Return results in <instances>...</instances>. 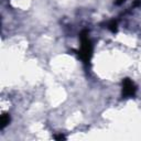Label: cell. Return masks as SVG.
<instances>
[{
  "label": "cell",
  "instance_id": "277c9868",
  "mask_svg": "<svg viewBox=\"0 0 141 141\" xmlns=\"http://www.w3.org/2000/svg\"><path fill=\"white\" fill-rule=\"evenodd\" d=\"M122 1H125V0H118V1H117V3H118V5H120V3H121Z\"/></svg>",
  "mask_w": 141,
  "mask_h": 141
},
{
  "label": "cell",
  "instance_id": "6da1fadb",
  "mask_svg": "<svg viewBox=\"0 0 141 141\" xmlns=\"http://www.w3.org/2000/svg\"><path fill=\"white\" fill-rule=\"evenodd\" d=\"M135 85H133V83L131 80L129 79H125L124 82V95L125 96H131L135 94Z\"/></svg>",
  "mask_w": 141,
  "mask_h": 141
},
{
  "label": "cell",
  "instance_id": "3957f363",
  "mask_svg": "<svg viewBox=\"0 0 141 141\" xmlns=\"http://www.w3.org/2000/svg\"><path fill=\"white\" fill-rule=\"evenodd\" d=\"M109 29H110V30L111 31H116V29H117V23H116V22H111V23L109 24Z\"/></svg>",
  "mask_w": 141,
  "mask_h": 141
},
{
  "label": "cell",
  "instance_id": "7a4b0ae2",
  "mask_svg": "<svg viewBox=\"0 0 141 141\" xmlns=\"http://www.w3.org/2000/svg\"><path fill=\"white\" fill-rule=\"evenodd\" d=\"M9 120H10V118L8 117V116H2V118H1V128H5L7 125L9 124Z\"/></svg>",
  "mask_w": 141,
  "mask_h": 141
}]
</instances>
